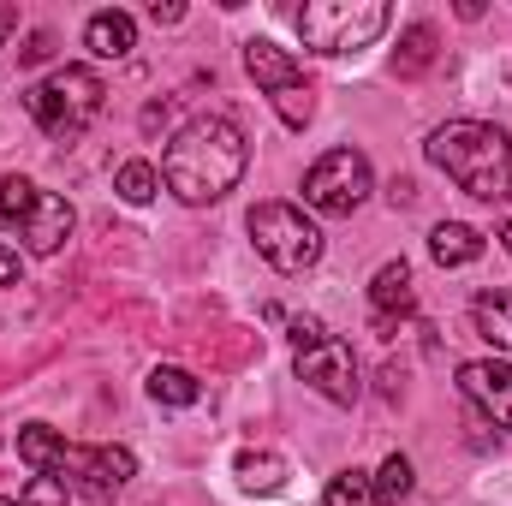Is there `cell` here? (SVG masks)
<instances>
[{
  "instance_id": "6da1fadb",
  "label": "cell",
  "mask_w": 512,
  "mask_h": 506,
  "mask_svg": "<svg viewBox=\"0 0 512 506\" xmlns=\"http://www.w3.org/2000/svg\"><path fill=\"white\" fill-rule=\"evenodd\" d=\"M245 167H251V137L239 131V120L203 114V120L173 131V143L161 155V185L179 203L203 209V203H221L245 179Z\"/></svg>"
},
{
  "instance_id": "7a4b0ae2",
  "label": "cell",
  "mask_w": 512,
  "mask_h": 506,
  "mask_svg": "<svg viewBox=\"0 0 512 506\" xmlns=\"http://www.w3.org/2000/svg\"><path fill=\"white\" fill-rule=\"evenodd\" d=\"M423 155L477 203H507L512 197V137L489 120H447L429 131Z\"/></svg>"
},
{
  "instance_id": "3957f363",
  "label": "cell",
  "mask_w": 512,
  "mask_h": 506,
  "mask_svg": "<svg viewBox=\"0 0 512 506\" xmlns=\"http://www.w3.org/2000/svg\"><path fill=\"white\" fill-rule=\"evenodd\" d=\"M102 102H108V84L90 72V66H54L48 78H36L24 90V108L30 120L48 131L54 143H72L102 120Z\"/></svg>"
},
{
  "instance_id": "277c9868",
  "label": "cell",
  "mask_w": 512,
  "mask_h": 506,
  "mask_svg": "<svg viewBox=\"0 0 512 506\" xmlns=\"http://www.w3.org/2000/svg\"><path fill=\"white\" fill-rule=\"evenodd\" d=\"M72 227H78V215H72L66 197L42 191V185L24 179V173H6V179H0V233L18 239L30 256H54L72 239Z\"/></svg>"
},
{
  "instance_id": "5b68a950",
  "label": "cell",
  "mask_w": 512,
  "mask_h": 506,
  "mask_svg": "<svg viewBox=\"0 0 512 506\" xmlns=\"http://www.w3.org/2000/svg\"><path fill=\"white\" fill-rule=\"evenodd\" d=\"M292 352H298V381L316 387L328 405H358L364 381H358V358L340 334H328L316 316H292Z\"/></svg>"
},
{
  "instance_id": "8992f818",
  "label": "cell",
  "mask_w": 512,
  "mask_h": 506,
  "mask_svg": "<svg viewBox=\"0 0 512 506\" xmlns=\"http://www.w3.org/2000/svg\"><path fill=\"white\" fill-rule=\"evenodd\" d=\"M387 18L382 0H310L298 12V36L310 54H358L387 30Z\"/></svg>"
},
{
  "instance_id": "52a82bcc",
  "label": "cell",
  "mask_w": 512,
  "mask_h": 506,
  "mask_svg": "<svg viewBox=\"0 0 512 506\" xmlns=\"http://www.w3.org/2000/svg\"><path fill=\"white\" fill-rule=\"evenodd\" d=\"M251 245L268 268L280 274H310L322 262V233L304 209L292 203H256L251 209Z\"/></svg>"
},
{
  "instance_id": "ba28073f",
  "label": "cell",
  "mask_w": 512,
  "mask_h": 506,
  "mask_svg": "<svg viewBox=\"0 0 512 506\" xmlns=\"http://www.w3.org/2000/svg\"><path fill=\"white\" fill-rule=\"evenodd\" d=\"M245 72H251L256 84L268 90V102H274V114L286 120L292 131H304L316 120V90L304 84V66L280 48V42H268V36H251L245 42Z\"/></svg>"
},
{
  "instance_id": "9c48e42d",
  "label": "cell",
  "mask_w": 512,
  "mask_h": 506,
  "mask_svg": "<svg viewBox=\"0 0 512 506\" xmlns=\"http://www.w3.org/2000/svg\"><path fill=\"white\" fill-rule=\"evenodd\" d=\"M376 191V173L358 149H328L310 173H304V203L316 215H352L364 209V197Z\"/></svg>"
},
{
  "instance_id": "30bf717a",
  "label": "cell",
  "mask_w": 512,
  "mask_h": 506,
  "mask_svg": "<svg viewBox=\"0 0 512 506\" xmlns=\"http://www.w3.org/2000/svg\"><path fill=\"white\" fill-rule=\"evenodd\" d=\"M131 477H137V459L126 447H72L60 465V483L84 501H114Z\"/></svg>"
},
{
  "instance_id": "8fae6325",
  "label": "cell",
  "mask_w": 512,
  "mask_h": 506,
  "mask_svg": "<svg viewBox=\"0 0 512 506\" xmlns=\"http://www.w3.org/2000/svg\"><path fill=\"white\" fill-rule=\"evenodd\" d=\"M459 393L495 429H512V364L507 358H471V364H459Z\"/></svg>"
},
{
  "instance_id": "7c38bea8",
  "label": "cell",
  "mask_w": 512,
  "mask_h": 506,
  "mask_svg": "<svg viewBox=\"0 0 512 506\" xmlns=\"http://www.w3.org/2000/svg\"><path fill=\"white\" fill-rule=\"evenodd\" d=\"M417 310V286H411V268L405 262H382L376 280H370V328L376 334H399V322Z\"/></svg>"
},
{
  "instance_id": "4fadbf2b",
  "label": "cell",
  "mask_w": 512,
  "mask_h": 506,
  "mask_svg": "<svg viewBox=\"0 0 512 506\" xmlns=\"http://www.w3.org/2000/svg\"><path fill=\"white\" fill-rule=\"evenodd\" d=\"M84 48L96 54V60H126L131 48H137V18L131 12H90V24H84Z\"/></svg>"
},
{
  "instance_id": "5bb4252c",
  "label": "cell",
  "mask_w": 512,
  "mask_h": 506,
  "mask_svg": "<svg viewBox=\"0 0 512 506\" xmlns=\"http://www.w3.org/2000/svg\"><path fill=\"white\" fill-rule=\"evenodd\" d=\"M66 453H72V441H66L60 429H48V423H24V429H18V459H24L36 477H60Z\"/></svg>"
},
{
  "instance_id": "9a60e30c",
  "label": "cell",
  "mask_w": 512,
  "mask_h": 506,
  "mask_svg": "<svg viewBox=\"0 0 512 506\" xmlns=\"http://www.w3.org/2000/svg\"><path fill=\"white\" fill-rule=\"evenodd\" d=\"M471 322L501 358H512V292H477L471 298Z\"/></svg>"
},
{
  "instance_id": "2e32d148",
  "label": "cell",
  "mask_w": 512,
  "mask_h": 506,
  "mask_svg": "<svg viewBox=\"0 0 512 506\" xmlns=\"http://www.w3.org/2000/svg\"><path fill=\"white\" fill-rule=\"evenodd\" d=\"M429 256H435L441 268H465V262L483 256V233L465 227V221H441V227L429 233Z\"/></svg>"
},
{
  "instance_id": "e0dca14e",
  "label": "cell",
  "mask_w": 512,
  "mask_h": 506,
  "mask_svg": "<svg viewBox=\"0 0 512 506\" xmlns=\"http://www.w3.org/2000/svg\"><path fill=\"white\" fill-rule=\"evenodd\" d=\"M435 48H441V30L429 24V18H417L405 36H399V54H393V72L399 78H423L429 66H435Z\"/></svg>"
},
{
  "instance_id": "ac0fdd59",
  "label": "cell",
  "mask_w": 512,
  "mask_h": 506,
  "mask_svg": "<svg viewBox=\"0 0 512 506\" xmlns=\"http://www.w3.org/2000/svg\"><path fill=\"white\" fill-rule=\"evenodd\" d=\"M149 399L167 405V411H185V405L203 399V381L191 370H179V364H161V370H149Z\"/></svg>"
},
{
  "instance_id": "d6986e66",
  "label": "cell",
  "mask_w": 512,
  "mask_h": 506,
  "mask_svg": "<svg viewBox=\"0 0 512 506\" xmlns=\"http://www.w3.org/2000/svg\"><path fill=\"white\" fill-rule=\"evenodd\" d=\"M239 489L245 495H280L286 489V459H274V453H239Z\"/></svg>"
},
{
  "instance_id": "ffe728a7",
  "label": "cell",
  "mask_w": 512,
  "mask_h": 506,
  "mask_svg": "<svg viewBox=\"0 0 512 506\" xmlns=\"http://www.w3.org/2000/svg\"><path fill=\"white\" fill-rule=\"evenodd\" d=\"M322 506H376V477H370V471H358V465H352V471H334Z\"/></svg>"
},
{
  "instance_id": "44dd1931",
  "label": "cell",
  "mask_w": 512,
  "mask_h": 506,
  "mask_svg": "<svg viewBox=\"0 0 512 506\" xmlns=\"http://www.w3.org/2000/svg\"><path fill=\"white\" fill-rule=\"evenodd\" d=\"M411 483H417L411 459H405V453H387L382 471H376V506H399L405 495H411Z\"/></svg>"
},
{
  "instance_id": "7402d4cb",
  "label": "cell",
  "mask_w": 512,
  "mask_h": 506,
  "mask_svg": "<svg viewBox=\"0 0 512 506\" xmlns=\"http://www.w3.org/2000/svg\"><path fill=\"white\" fill-rule=\"evenodd\" d=\"M114 191H120L126 203H149V197L161 191V173H155L149 161H126V167L114 173Z\"/></svg>"
},
{
  "instance_id": "603a6c76",
  "label": "cell",
  "mask_w": 512,
  "mask_h": 506,
  "mask_svg": "<svg viewBox=\"0 0 512 506\" xmlns=\"http://www.w3.org/2000/svg\"><path fill=\"white\" fill-rule=\"evenodd\" d=\"M48 54H54V36H48V30H36V36H30V48H18V60H24V66H36V60H48Z\"/></svg>"
},
{
  "instance_id": "cb8c5ba5",
  "label": "cell",
  "mask_w": 512,
  "mask_h": 506,
  "mask_svg": "<svg viewBox=\"0 0 512 506\" xmlns=\"http://www.w3.org/2000/svg\"><path fill=\"white\" fill-rule=\"evenodd\" d=\"M18 268H24L18 251H12V245H0V286H18Z\"/></svg>"
},
{
  "instance_id": "d4e9b609",
  "label": "cell",
  "mask_w": 512,
  "mask_h": 506,
  "mask_svg": "<svg viewBox=\"0 0 512 506\" xmlns=\"http://www.w3.org/2000/svg\"><path fill=\"white\" fill-rule=\"evenodd\" d=\"M411 197H417V185H411V179H393V185H387V203H393V209H405Z\"/></svg>"
},
{
  "instance_id": "484cf974",
  "label": "cell",
  "mask_w": 512,
  "mask_h": 506,
  "mask_svg": "<svg viewBox=\"0 0 512 506\" xmlns=\"http://www.w3.org/2000/svg\"><path fill=\"white\" fill-rule=\"evenodd\" d=\"M149 18H155V24H179V18H185V6H173V0L161 6V0H155V6H149Z\"/></svg>"
},
{
  "instance_id": "4316f807",
  "label": "cell",
  "mask_w": 512,
  "mask_h": 506,
  "mask_svg": "<svg viewBox=\"0 0 512 506\" xmlns=\"http://www.w3.org/2000/svg\"><path fill=\"white\" fill-rule=\"evenodd\" d=\"M18 30V6L12 0H0V48H6V36Z\"/></svg>"
},
{
  "instance_id": "83f0119b",
  "label": "cell",
  "mask_w": 512,
  "mask_h": 506,
  "mask_svg": "<svg viewBox=\"0 0 512 506\" xmlns=\"http://www.w3.org/2000/svg\"><path fill=\"white\" fill-rule=\"evenodd\" d=\"M501 245H507V251H512V221H507V227H501Z\"/></svg>"
},
{
  "instance_id": "f1b7e54d",
  "label": "cell",
  "mask_w": 512,
  "mask_h": 506,
  "mask_svg": "<svg viewBox=\"0 0 512 506\" xmlns=\"http://www.w3.org/2000/svg\"><path fill=\"white\" fill-rule=\"evenodd\" d=\"M0 506H18V501H0Z\"/></svg>"
}]
</instances>
